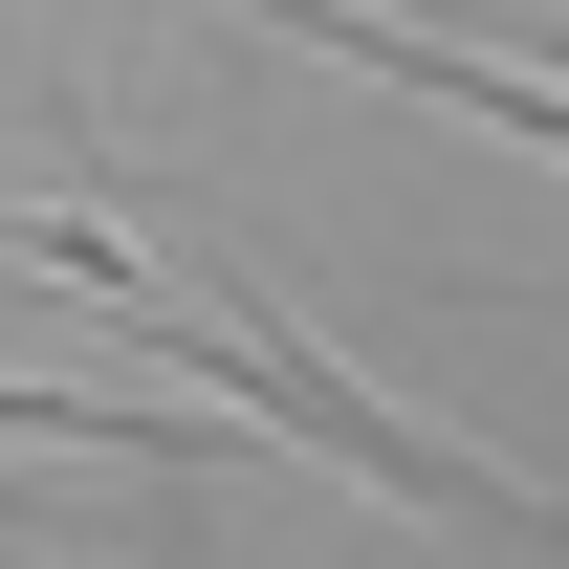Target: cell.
<instances>
[{"instance_id": "cell-1", "label": "cell", "mask_w": 569, "mask_h": 569, "mask_svg": "<svg viewBox=\"0 0 569 569\" xmlns=\"http://www.w3.org/2000/svg\"><path fill=\"white\" fill-rule=\"evenodd\" d=\"M198 351L241 372V395H263V417L307 438V460H351L372 503H417V526H482V548H548V569H569V503H548V482H503V460H460V438H417L395 395H372V372H329V351H307V329H284V307H263L241 263L198 284Z\"/></svg>"}]
</instances>
